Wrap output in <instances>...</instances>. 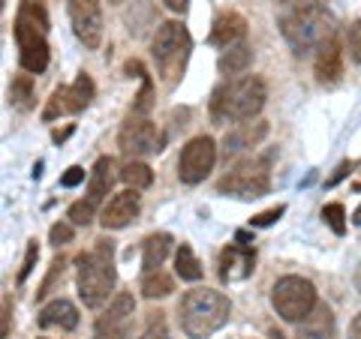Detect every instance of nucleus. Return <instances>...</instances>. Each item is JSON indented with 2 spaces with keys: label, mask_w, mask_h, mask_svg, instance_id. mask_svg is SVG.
<instances>
[{
  "label": "nucleus",
  "mask_w": 361,
  "mask_h": 339,
  "mask_svg": "<svg viewBox=\"0 0 361 339\" xmlns=\"http://www.w3.org/2000/svg\"><path fill=\"white\" fill-rule=\"evenodd\" d=\"M268 87L259 75H241L223 82L211 94V120L214 123H244L253 120L265 108Z\"/></svg>",
  "instance_id": "f257e3e1"
},
{
  "label": "nucleus",
  "mask_w": 361,
  "mask_h": 339,
  "mask_svg": "<svg viewBox=\"0 0 361 339\" xmlns=\"http://www.w3.org/2000/svg\"><path fill=\"white\" fill-rule=\"evenodd\" d=\"M78 274H75V286H78V298L85 307L97 309L109 300L111 288L118 282V270H115V241L99 237L90 252H82L75 258Z\"/></svg>",
  "instance_id": "f03ea898"
},
{
  "label": "nucleus",
  "mask_w": 361,
  "mask_h": 339,
  "mask_svg": "<svg viewBox=\"0 0 361 339\" xmlns=\"http://www.w3.org/2000/svg\"><path fill=\"white\" fill-rule=\"evenodd\" d=\"M232 303L223 291L214 288H193L178 303V321L187 339H208L229 321Z\"/></svg>",
  "instance_id": "7ed1b4c3"
},
{
  "label": "nucleus",
  "mask_w": 361,
  "mask_h": 339,
  "mask_svg": "<svg viewBox=\"0 0 361 339\" xmlns=\"http://www.w3.org/2000/svg\"><path fill=\"white\" fill-rule=\"evenodd\" d=\"M49 13L39 0H21L16 15V42H18V60L27 72L39 75L49 70L51 49H49Z\"/></svg>",
  "instance_id": "20e7f679"
},
{
  "label": "nucleus",
  "mask_w": 361,
  "mask_h": 339,
  "mask_svg": "<svg viewBox=\"0 0 361 339\" xmlns=\"http://www.w3.org/2000/svg\"><path fill=\"white\" fill-rule=\"evenodd\" d=\"M280 33H283V39L295 54H307L313 49H319L325 39H331L337 30H334V18L329 15L325 6L301 4L280 15Z\"/></svg>",
  "instance_id": "39448f33"
},
{
  "label": "nucleus",
  "mask_w": 361,
  "mask_h": 339,
  "mask_svg": "<svg viewBox=\"0 0 361 339\" xmlns=\"http://www.w3.org/2000/svg\"><path fill=\"white\" fill-rule=\"evenodd\" d=\"M154 60H157V72H160L166 87H175L180 78H184L190 51H193V39H190V30L180 25V21H166V25L157 27L154 42H151Z\"/></svg>",
  "instance_id": "423d86ee"
},
{
  "label": "nucleus",
  "mask_w": 361,
  "mask_h": 339,
  "mask_svg": "<svg viewBox=\"0 0 361 339\" xmlns=\"http://www.w3.org/2000/svg\"><path fill=\"white\" fill-rule=\"evenodd\" d=\"M217 189L232 198H262L271 189V172H268V156H247L235 162L229 172L220 177Z\"/></svg>",
  "instance_id": "0eeeda50"
},
{
  "label": "nucleus",
  "mask_w": 361,
  "mask_h": 339,
  "mask_svg": "<svg viewBox=\"0 0 361 339\" xmlns=\"http://www.w3.org/2000/svg\"><path fill=\"white\" fill-rule=\"evenodd\" d=\"M316 303H319V298H316L313 282L304 279V276H283V279L274 282V288H271V307H274V312L280 319L292 321V324L307 319V315L316 309Z\"/></svg>",
  "instance_id": "6e6552de"
},
{
  "label": "nucleus",
  "mask_w": 361,
  "mask_h": 339,
  "mask_svg": "<svg viewBox=\"0 0 361 339\" xmlns=\"http://www.w3.org/2000/svg\"><path fill=\"white\" fill-rule=\"evenodd\" d=\"M118 144H121V153L130 156V160H139V156H151V153L163 151L160 132H157L154 120L145 117V115L127 117V123H123L121 132H118Z\"/></svg>",
  "instance_id": "1a4fd4ad"
},
{
  "label": "nucleus",
  "mask_w": 361,
  "mask_h": 339,
  "mask_svg": "<svg viewBox=\"0 0 361 339\" xmlns=\"http://www.w3.org/2000/svg\"><path fill=\"white\" fill-rule=\"evenodd\" d=\"M217 162V144L208 135H196L184 144V151L178 156V177L180 184H202L208 177V172Z\"/></svg>",
  "instance_id": "9d476101"
},
{
  "label": "nucleus",
  "mask_w": 361,
  "mask_h": 339,
  "mask_svg": "<svg viewBox=\"0 0 361 339\" xmlns=\"http://www.w3.org/2000/svg\"><path fill=\"white\" fill-rule=\"evenodd\" d=\"M90 99H94V82H90L87 72H78L73 84H61L51 94L49 105L42 111V120H54L61 115H78V111H85L90 105Z\"/></svg>",
  "instance_id": "9b49d317"
},
{
  "label": "nucleus",
  "mask_w": 361,
  "mask_h": 339,
  "mask_svg": "<svg viewBox=\"0 0 361 339\" xmlns=\"http://www.w3.org/2000/svg\"><path fill=\"white\" fill-rule=\"evenodd\" d=\"M133 315H135V300L130 291H121L109 309L99 315L94 324V339H130L133 333Z\"/></svg>",
  "instance_id": "f8f14e48"
},
{
  "label": "nucleus",
  "mask_w": 361,
  "mask_h": 339,
  "mask_svg": "<svg viewBox=\"0 0 361 339\" xmlns=\"http://www.w3.org/2000/svg\"><path fill=\"white\" fill-rule=\"evenodd\" d=\"M70 4V21L75 37L85 49H99L103 42V4L99 0H66Z\"/></svg>",
  "instance_id": "ddd939ff"
},
{
  "label": "nucleus",
  "mask_w": 361,
  "mask_h": 339,
  "mask_svg": "<svg viewBox=\"0 0 361 339\" xmlns=\"http://www.w3.org/2000/svg\"><path fill=\"white\" fill-rule=\"evenodd\" d=\"M256 267V250L247 243H229L220 252V279L223 282H241L253 274Z\"/></svg>",
  "instance_id": "4468645a"
},
{
  "label": "nucleus",
  "mask_w": 361,
  "mask_h": 339,
  "mask_svg": "<svg viewBox=\"0 0 361 339\" xmlns=\"http://www.w3.org/2000/svg\"><path fill=\"white\" fill-rule=\"evenodd\" d=\"M313 72H316V82L325 84V87H331L341 82V75H343V49H341V39H337V33L331 39H325L319 49H316V66H313Z\"/></svg>",
  "instance_id": "2eb2a0df"
},
{
  "label": "nucleus",
  "mask_w": 361,
  "mask_h": 339,
  "mask_svg": "<svg viewBox=\"0 0 361 339\" xmlns=\"http://www.w3.org/2000/svg\"><path fill=\"white\" fill-rule=\"evenodd\" d=\"M268 135V123L265 120H244L235 129H229L223 135V156H238L244 151H253L259 141H265Z\"/></svg>",
  "instance_id": "dca6fc26"
},
{
  "label": "nucleus",
  "mask_w": 361,
  "mask_h": 339,
  "mask_svg": "<svg viewBox=\"0 0 361 339\" xmlns=\"http://www.w3.org/2000/svg\"><path fill=\"white\" fill-rule=\"evenodd\" d=\"M135 217H139V196H135V189H123L106 205L99 222H103L106 231H118V229H127Z\"/></svg>",
  "instance_id": "f3484780"
},
{
  "label": "nucleus",
  "mask_w": 361,
  "mask_h": 339,
  "mask_svg": "<svg viewBox=\"0 0 361 339\" xmlns=\"http://www.w3.org/2000/svg\"><path fill=\"white\" fill-rule=\"evenodd\" d=\"M247 37V21L241 13H220L214 18V27H211V45H220V49H232V45L244 42Z\"/></svg>",
  "instance_id": "a211bd4d"
},
{
  "label": "nucleus",
  "mask_w": 361,
  "mask_h": 339,
  "mask_svg": "<svg viewBox=\"0 0 361 339\" xmlns=\"http://www.w3.org/2000/svg\"><path fill=\"white\" fill-rule=\"evenodd\" d=\"M295 339H337V321L331 307L316 303V309L307 315L304 321H298Z\"/></svg>",
  "instance_id": "6ab92c4d"
},
{
  "label": "nucleus",
  "mask_w": 361,
  "mask_h": 339,
  "mask_svg": "<svg viewBox=\"0 0 361 339\" xmlns=\"http://www.w3.org/2000/svg\"><path fill=\"white\" fill-rule=\"evenodd\" d=\"M115 177H121V172H115V160H111V156H99L94 172L87 177V198L94 201V205H99L111 192V186H115Z\"/></svg>",
  "instance_id": "aec40b11"
},
{
  "label": "nucleus",
  "mask_w": 361,
  "mask_h": 339,
  "mask_svg": "<svg viewBox=\"0 0 361 339\" xmlns=\"http://www.w3.org/2000/svg\"><path fill=\"white\" fill-rule=\"evenodd\" d=\"M39 324L42 327H61V331H75L78 327V309L73 307L70 300H51L45 303L42 312H39Z\"/></svg>",
  "instance_id": "412c9836"
},
{
  "label": "nucleus",
  "mask_w": 361,
  "mask_h": 339,
  "mask_svg": "<svg viewBox=\"0 0 361 339\" xmlns=\"http://www.w3.org/2000/svg\"><path fill=\"white\" fill-rule=\"evenodd\" d=\"M169 252H172V234L157 231L151 237H145V243H142V267H145V274L160 270L163 262L169 258Z\"/></svg>",
  "instance_id": "4be33fe9"
},
{
  "label": "nucleus",
  "mask_w": 361,
  "mask_h": 339,
  "mask_svg": "<svg viewBox=\"0 0 361 339\" xmlns=\"http://www.w3.org/2000/svg\"><path fill=\"white\" fill-rule=\"evenodd\" d=\"M250 60H253V49L247 42H238V45H232V49H226L220 54L217 66H220L223 75H241V72H247Z\"/></svg>",
  "instance_id": "5701e85b"
},
{
  "label": "nucleus",
  "mask_w": 361,
  "mask_h": 339,
  "mask_svg": "<svg viewBox=\"0 0 361 339\" xmlns=\"http://www.w3.org/2000/svg\"><path fill=\"white\" fill-rule=\"evenodd\" d=\"M175 274L180 279H187V282H199L202 279V264H199L196 252L190 250V243L178 246V252H175Z\"/></svg>",
  "instance_id": "b1692460"
},
{
  "label": "nucleus",
  "mask_w": 361,
  "mask_h": 339,
  "mask_svg": "<svg viewBox=\"0 0 361 339\" xmlns=\"http://www.w3.org/2000/svg\"><path fill=\"white\" fill-rule=\"evenodd\" d=\"M175 291V282L169 274H163V270H151V274L142 276V295L148 300H157V298H169Z\"/></svg>",
  "instance_id": "393cba45"
},
{
  "label": "nucleus",
  "mask_w": 361,
  "mask_h": 339,
  "mask_svg": "<svg viewBox=\"0 0 361 339\" xmlns=\"http://www.w3.org/2000/svg\"><path fill=\"white\" fill-rule=\"evenodd\" d=\"M121 180H123V184H127L130 189L139 192V189H148V186L154 184V172H151V168L145 165V162L130 160L127 165L121 168Z\"/></svg>",
  "instance_id": "a878e982"
},
{
  "label": "nucleus",
  "mask_w": 361,
  "mask_h": 339,
  "mask_svg": "<svg viewBox=\"0 0 361 339\" xmlns=\"http://www.w3.org/2000/svg\"><path fill=\"white\" fill-rule=\"evenodd\" d=\"M33 82H30V75H16L13 78V84H9V103H13L16 108H33Z\"/></svg>",
  "instance_id": "bb28decb"
},
{
  "label": "nucleus",
  "mask_w": 361,
  "mask_h": 339,
  "mask_svg": "<svg viewBox=\"0 0 361 339\" xmlns=\"http://www.w3.org/2000/svg\"><path fill=\"white\" fill-rule=\"evenodd\" d=\"M322 219H325V225L341 237V234H346V210H343V205H325L322 207Z\"/></svg>",
  "instance_id": "cd10ccee"
},
{
  "label": "nucleus",
  "mask_w": 361,
  "mask_h": 339,
  "mask_svg": "<svg viewBox=\"0 0 361 339\" xmlns=\"http://www.w3.org/2000/svg\"><path fill=\"white\" fill-rule=\"evenodd\" d=\"M151 105H154V84H151V75H142V90H139V96H135V103H133V115L148 117Z\"/></svg>",
  "instance_id": "c85d7f7f"
},
{
  "label": "nucleus",
  "mask_w": 361,
  "mask_h": 339,
  "mask_svg": "<svg viewBox=\"0 0 361 339\" xmlns=\"http://www.w3.org/2000/svg\"><path fill=\"white\" fill-rule=\"evenodd\" d=\"M94 213H97V205L90 198H82V201H75V205L70 207V219L75 225H90L94 222Z\"/></svg>",
  "instance_id": "c756f323"
},
{
  "label": "nucleus",
  "mask_w": 361,
  "mask_h": 339,
  "mask_svg": "<svg viewBox=\"0 0 361 339\" xmlns=\"http://www.w3.org/2000/svg\"><path fill=\"white\" fill-rule=\"evenodd\" d=\"M142 339H172V333H169V327H166V319H163V312H160V309H157V312H151V319H148V327H145Z\"/></svg>",
  "instance_id": "7c9ffc66"
},
{
  "label": "nucleus",
  "mask_w": 361,
  "mask_h": 339,
  "mask_svg": "<svg viewBox=\"0 0 361 339\" xmlns=\"http://www.w3.org/2000/svg\"><path fill=\"white\" fill-rule=\"evenodd\" d=\"M63 255H58V258H54V262H51V270H49V276H45V282H42V286H39V291H37V300H45V298H49L51 295V286H54V282H58V276L63 279Z\"/></svg>",
  "instance_id": "2f4dec72"
},
{
  "label": "nucleus",
  "mask_w": 361,
  "mask_h": 339,
  "mask_svg": "<svg viewBox=\"0 0 361 339\" xmlns=\"http://www.w3.org/2000/svg\"><path fill=\"white\" fill-rule=\"evenodd\" d=\"M346 42H349V58L361 63V18H355L346 30Z\"/></svg>",
  "instance_id": "473e14b6"
},
{
  "label": "nucleus",
  "mask_w": 361,
  "mask_h": 339,
  "mask_svg": "<svg viewBox=\"0 0 361 339\" xmlns=\"http://www.w3.org/2000/svg\"><path fill=\"white\" fill-rule=\"evenodd\" d=\"M37 258H39V246H37V241H30L27 243V252H25V262H21V267H18V286L33 274V264H37Z\"/></svg>",
  "instance_id": "72a5a7b5"
},
{
  "label": "nucleus",
  "mask_w": 361,
  "mask_h": 339,
  "mask_svg": "<svg viewBox=\"0 0 361 339\" xmlns=\"http://www.w3.org/2000/svg\"><path fill=\"white\" fill-rule=\"evenodd\" d=\"M286 213V207L283 205H277V207H271V210H262V213H256V217L250 219V225L253 229H265V225H271V222H277L280 217Z\"/></svg>",
  "instance_id": "f704fd0d"
},
{
  "label": "nucleus",
  "mask_w": 361,
  "mask_h": 339,
  "mask_svg": "<svg viewBox=\"0 0 361 339\" xmlns=\"http://www.w3.org/2000/svg\"><path fill=\"white\" fill-rule=\"evenodd\" d=\"M51 243L54 246H63V243H70L73 241V225L70 222H58V225H51Z\"/></svg>",
  "instance_id": "c9c22d12"
},
{
  "label": "nucleus",
  "mask_w": 361,
  "mask_h": 339,
  "mask_svg": "<svg viewBox=\"0 0 361 339\" xmlns=\"http://www.w3.org/2000/svg\"><path fill=\"white\" fill-rule=\"evenodd\" d=\"M85 180V168L82 165H73V168H66L63 172V177H61V186H66V189H73V186H78Z\"/></svg>",
  "instance_id": "e433bc0d"
},
{
  "label": "nucleus",
  "mask_w": 361,
  "mask_h": 339,
  "mask_svg": "<svg viewBox=\"0 0 361 339\" xmlns=\"http://www.w3.org/2000/svg\"><path fill=\"white\" fill-rule=\"evenodd\" d=\"M9 315H13V307H9V298H4V315H0V336H9Z\"/></svg>",
  "instance_id": "4c0bfd02"
},
{
  "label": "nucleus",
  "mask_w": 361,
  "mask_h": 339,
  "mask_svg": "<svg viewBox=\"0 0 361 339\" xmlns=\"http://www.w3.org/2000/svg\"><path fill=\"white\" fill-rule=\"evenodd\" d=\"M346 172H353V162H341V168H337V172H334L329 180H325V184H329V186H334L337 180H343V177H346Z\"/></svg>",
  "instance_id": "58836bf2"
},
{
  "label": "nucleus",
  "mask_w": 361,
  "mask_h": 339,
  "mask_svg": "<svg viewBox=\"0 0 361 339\" xmlns=\"http://www.w3.org/2000/svg\"><path fill=\"white\" fill-rule=\"evenodd\" d=\"M163 4L172 9V13H187V4H190V0H163Z\"/></svg>",
  "instance_id": "ea45409f"
},
{
  "label": "nucleus",
  "mask_w": 361,
  "mask_h": 339,
  "mask_svg": "<svg viewBox=\"0 0 361 339\" xmlns=\"http://www.w3.org/2000/svg\"><path fill=\"white\" fill-rule=\"evenodd\" d=\"M349 339H361V312L353 319V324H349Z\"/></svg>",
  "instance_id": "a19ab883"
},
{
  "label": "nucleus",
  "mask_w": 361,
  "mask_h": 339,
  "mask_svg": "<svg viewBox=\"0 0 361 339\" xmlns=\"http://www.w3.org/2000/svg\"><path fill=\"white\" fill-rule=\"evenodd\" d=\"M70 132H73V127H66L63 132H54V135H51V139H54V141H58V144H61V141H63V139H66V135H70Z\"/></svg>",
  "instance_id": "79ce46f5"
},
{
  "label": "nucleus",
  "mask_w": 361,
  "mask_h": 339,
  "mask_svg": "<svg viewBox=\"0 0 361 339\" xmlns=\"http://www.w3.org/2000/svg\"><path fill=\"white\" fill-rule=\"evenodd\" d=\"M268 336H271V339H286L283 333H280V331H277V327H271V331H268Z\"/></svg>",
  "instance_id": "37998d69"
},
{
  "label": "nucleus",
  "mask_w": 361,
  "mask_h": 339,
  "mask_svg": "<svg viewBox=\"0 0 361 339\" xmlns=\"http://www.w3.org/2000/svg\"><path fill=\"white\" fill-rule=\"evenodd\" d=\"M355 288L361 291V264H358V270H355Z\"/></svg>",
  "instance_id": "c03bdc74"
},
{
  "label": "nucleus",
  "mask_w": 361,
  "mask_h": 339,
  "mask_svg": "<svg viewBox=\"0 0 361 339\" xmlns=\"http://www.w3.org/2000/svg\"><path fill=\"white\" fill-rule=\"evenodd\" d=\"M353 222H355V225H361V205H358V210L353 213Z\"/></svg>",
  "instance_id": "a18cd8bd"
},
{
  "label": "nucleus",
  "mask_w": 361,
  "mask_h": 339,
  "mask_svg": "<svg viewBox=\"0 0 361 339\" xmlns=\"http://www.w3.org/2000/svg\"><path fill=\"white\" fill-rule=\"evenodd\" d=\"M353 189H355V192H361V180H358V184H355V186H353Z\"/></svg>",
  "instance_id": "49530a36"
}]
</instances>
